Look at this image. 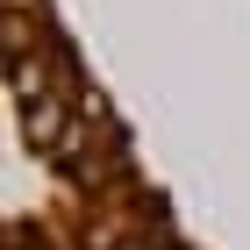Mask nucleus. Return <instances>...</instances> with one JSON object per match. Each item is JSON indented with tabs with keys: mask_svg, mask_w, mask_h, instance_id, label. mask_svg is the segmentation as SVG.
Listing matches in <instances>:
<instances>
[{
	"mask_svg": "<svg viewBox=\"0 0 250 250\" xmlns=\"http://www.w3.org/2000/svg\"><path fill=\"white\" fill-rule=\"evenodd\" d=\"M129 250H136V243H129Z\"/></svg>",
	"mask_w": 250,
	"mask_h": 250,
	"instance_id": "nucleus-1",
	"label": "nucleus"
}]
</instances>
